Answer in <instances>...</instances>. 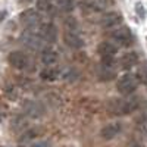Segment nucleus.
<instances>
[{
	"label": "nucleus",
	"instance_id": "obj_4",
	"mask_svg": "<svg viewBox=\"0 0 147 147\" xmlns=\"http://www.w3.org/2000/svg\"><path fill=\"white\" fill-rule=\"evenodd\" d=\"M19 21L27 30H38L41 24V15L37 9H27L19 15Z\"/></svg>",
	"mask_w": 147,
	"mask_h": 147
},
{
	"label": "nucleus",
	"instance_id": "obj_20",
	"mask_svg": "<svg viewBox=\"0 0 147 147\" xmlns=\"http://www.w3.org/2000/svg\"><path fill=\"white\" fill-rule=\"evenodd\" d=\"M38 136V134H37V129H30V131H25L21 136V138H19V144H31L32 143V140Z\"/></svg>",
	"mask_w": 147,
	"mask_h": 147
},
{
	"label": "nucleus",
	"instance_id": "obj_11",
	"mask_svg": "<svg viewBox=\"0 0 147 147\" xmlns=\"http://www.w3.org/2000/svg\"><path fill=\"white\" fill-rule=\"evenodd\" d=\"M63 41L72 50H80L85 44L81 34H74V32H63Z\"/></svg>",
	"mask_w": 147,
	"mask_h": 147
},
{
	"label": "nucleus",
	"instance_id": "obj_8",
	"mask_svg": "<svg viewBox=\"0 0 147 147\" xmlns=\"http://www.w3.org/2000/svg\"><path fill=\"white\" fill-rule=\"evenodd\" d=\"M109 6V0H82L81 7L84 12L90 13H99V12L106 10Z\"/></svg>",
	"mask_w": 147,
	"mask_h": 147
},
{
	"label": "nucleus",
	"instance_id": "obj_26",
	"mask_svg": "<svg viewBox=\"0 0 147 147\" xmlns=\"http://www.w3.org/2000/svg\"><path fill=\"white\" fill-rule=\"evenodd\" d=\"M138 125H140V128H141V131L147 136V116H144L140 122H138Z\"/></svg>",
	"mask_w": 147,
	"mask_h": 147
},
{
	"label": "nucleus",
	"instance_id": "obj_3",
	"mask_svg": "<svg viewBox=\"0 0 147 147\" xmlns=\"http://www.w3.org/2000/svg\"><path fill=\"white\" fill-rule=\"evenodd\" d=\"M21 43L30 50H43L44 49V41L40 35V28L38 30H25L21 34Z\"/></svg>",
	"mask_w": 147,
	"mask_h": 147
},
{
	"label": "nucleus",
	"instance_id": "obj_12",
	"mask_svg": "<svg viewBox=\"0 0 147 147\" xmlns=\"http://www.w3.org/2000/svg\"><path fill=\"white\" fill-rule=\"evenodd\" d=\"M121 131H122L121 122H110V124L105 125V127L100 129V137H102L103 140H113Z\"/></svg>",
	"mask_w": 147,
	"mask_h": 147
},
{
	"label": "nucleus",
	"instance_id": "obj_5",
	"mask_svg": "<svg viewBox=\"0 0 147 147\" xmlns=\"http://www.w3.org/2000/svg\"><path fill=\"white\" fill-rule=\"evenodd\" d=\"M7 62L10 63V66H13L15 69H19V71H28L31 68L30 56L27 53H24V52H19V50L9 53Z\"/></svg>",
	"mask_w": 147,
	"mask_h": 147
},
{
	"label": "nucleus",
	"instance_id": "obj_17",
	"mask_svg": "<svg viewBox=\"0 0 147 147\" xmlns=\"http://www.w3.org/2000/svg\"><path fill=\"white\" fill-rule=\"evenodd\" d=\"M60 77H62V71L56 66H47L40 72V78L44 81H56Z\"/></svg>",
	"mask_w": 147,
	"mask_h": 147
},
{
	"label": "nucleus",
	"instance_id": "obj_27",
	"mask_svg": "<svg viewBox=\"0 0 147 147\" xmlns=\"http://www.w3.org/2000/svg\"><path fill=\"white\" fill-rule=\"evenodd\" d=\"M131 147H140V146H138V144H136V143H132V144H131Z\"/></svg>",
	"mask_w": 147,
	"mask_h": 147
},
{
	"label": "nucleus",
	"instance_id": "obj_7",
	"mask_svg": "<svg viewBox=\"0 0 147 147\" xmlns=\"http://www.w3.org/2000/svg\"><path fill=\"white\" fill-rule=\"evenodd\" d=\"M22 109H24V113L32 119H38L46 113L44 106L40 102H35V100H25L22 103Z\"/></svg>",
	"mask_w": 147,
	"mask_h": 147
},
{
	"label": "nucleus",
	"instance_id": "obj_19",
	"mask_svg": "<svg viewBox=\"0 0 147 147\" xmlns=\"http://www.w3.org/2000/svg\"><path fill=\"white\" fill-rule=\"evenodd\" d=\"M56 3L59 9L62 12H66V13H71L75 9V0H56Z\"/></svg>",
	"mask_w": 147,
	"mask_h": 147
},
{
	"label": "nucleus",
	"instance_id": "obj_14",
	"mask_svg": "<svg viewBox=\"0 0 147 147\" xmlns=\"http://www.w3.org/2000/svg\"><path fill=\"white\" fill-rule=\"evenodd\" d=\"M40 59H41V63L46 65V68L47 66H55L57 63V60H59V55H57V52L55 50V49L44 47L43 50H41Z\"/></svg>",
	"mask_w": 147,
	"mask_h": 147
},
{
	"label": "nucleus",
	"instance_id": "obj_10",
	"mask_svg": "<svg viewBox=\"0 0 147 147\" xmlns=\"http://www.w3.org/2000/svg\"><path fill=\"white\" fill-rule=\"evenodd\" d=\"M40 35L44 43L47 44H53L56 43L57 40V28L55 24L52 22H47V24H43V25L40 27Z\"/></svg>",
	"mask_w": 147,
	"mask_h": 147
},
{
	"label": "nucleus",
	"instance_id": "obj_1",
	"mask_svg": "<svg viewBox=\"0 0 147 147\" xmlns=\"http://www.w3.org/2000/svg\"><path fill=\"white\" fill-rule=\"evenodd\" d=\"M138 106L140 102L137 97H112L106 103L107 110L116 116H127L134 110H137Z\"/></svg>",
	"mask_w": 147,
	"mask_h": 147
},
{
	"label": "nucleus",
	"instance_id": "obj_15",
	"mask_svg": "<svg viewBox=\"0 0 147 147\" xmlns=\"http://www.w3.org/2000/svg\"><path fill=\"white\" fill-rule=\"evenodd\" d=\"M97 53L100 57H115L118 53V47L112 41H102L97 46Z\"/></svg>",
	"mask_w": 147,
	"mask_h": 147
},
{
	"label": "nucleus",
	"instance_id": "obj_25",
	"mask_svg": "<svg viewBox=\"0 0 147 147\" xmlns=\"http://www.w3.org/2000/svg\"><path fill=\"white\" fill-rule=\"evenodd\" d=\"M136 10H137V13H138L140 18H144V16H146V10H144V7H143V3H137V5H136Z\"/></svg>",
	"mask_w": 147,
	"mask_h": 147
},
{
	"label": "nucleus",
	"instance_id": "obj_18",
	"mask_svg": "<svg viewBox=\"0 0 147 147\" xmlns=\"http://www.w3.org/2000/svg\"><path fill=\"white\" fill-rule=\"evenodd\" d=\"M63 28L65 32H74V34H80V25L74 18H66L63 21Z\"/></svg>",
	"mask_w": 147,
	"mask_h": 147
},
{
	"label": "nucleus",
	"instance_id": "obj_28",
	"mask_svg": "<svg viewBox=\"0 0 147 147\" xmlns=\"http://www.w3.org/2000/svg\"><path fill=\"white\" fill-rule=\"evenodd\" d=\"M28 2H30V0H28Z\"/></svg>",
	"mask_w": 147,
	"mask_h": 147
},
{
	"label": "nucleus",
	"instance_id": "obj_24",
	"mask_svg": "<svg viewBox=\"0 0 147 147\" xmlns=\"http://www.w3.org/2000/svg\"><path fill=\"white\" fill-rule=\"evenodd\" d=\"M27 147H50V143L46 140H37V141H32L31 144H28Z\"/></svg>",
	"mask_w": 147,
	"mask_h": 147
},
{
	"label": "nucleus",
	"instance_id": "obj_9",
	"mask_svg": "<svg viewBox=\"0 0 147 147\" xmlns=\"http://www.w3.org/2000/svg\"><path fill=\"white\" fill-rule=\"evenodd\" d=\"M122 21V13L119 12H109V13H105L102 18H100V25L103 28H116V27H121Z\"/></svg>",
	"mask_w": 147,
	"mask_h": 147
},
{
	"label": "nucleus",
	"instance_id": "obj_2",
	"mask_svg": "<svg viewBox=\"0 0 147 147\" xmlns=\"http://www.w3.org/2000/svg\"><path fill=\"white\" fill-rule=\"evenodd\" d=\"M138 85H140V80L137 77V74L127 72V74H124V75H121V78H118L116 90L122 96H129L137 90Z\"/></svg>",
	"mask_w": 147,
	"mask_h": 147
},
{
	"label": "nucleus",
	"instance_id": "obj_23",
	"mask_svg": "<svg viewBox=\"0 0 147 147\" xmlns=\"http://www.w3.org/2000/svg\"><path fill=\"white\" fill-rule=\"evenodd\" d=\"M100 63H102L103 66H107V68H115L118 62H116L115 57H102Z\"/></svg>",
	"mask_w": 147,
	"mask_h": 147
},
{
	"label": "nucleus",
	"instance_id": "obj_6",
	"mask_svg": "<svg viewBox=\"0 0 147 147\" xmlns=\"http://www.w3.org/2000/svg\"><path fill=\"white\" fill-rule=\"evenodd\" d=\"M110 38H112L118 46H122V47L131 46L132 40H134L128 27H121V28H116L113 31H110Z\"/></svg>",
	"mask_w": 147,
	"mask_h": 147
},
{
	"label": "nucleus",
	"instance_id": "obj_21",
	"mask_svg": "<svg viewBox=\"0 0 147 147\" xmlns=\"http://www.w3.org/2000/svg\"><path fill=\"white\" fill-rule=\"evenodd\" d=\"M62 78L66 80V81H75L78 78V72L75 69H66V71H62Z\"/></svg>",
	"mask_w": 147,
	"mask_h": 147
},
{
	"label": "nucleus",
	"instance_id": "obj_22",
	"mask_svg": "<svg viewBox=\"0 0 147 147\" xmlns=\"http://www.w3.org/2000/svg\"><path fill=\"white\" fill-rule=\"evenodd\" d=\"M37 2V10L38 12H49L50 10V0H35Z\"/></svg>",
	"mask_w": 147,
	"mask_h": 147
},
{
	"label": "nucleus",
	"instance_id": "obj_13",
	"mask_svg": "<svg viewBox=\"0 0 147 147\" xmlns=\"http://www.w3.org/2000/svg\"><path fill=\"white\" fill-rule=\"evenodd\" d=\"M138 63V55L136 52H127L121 56V59L118 60V66L121 69H131Z\"/></svg>",
	"mask_w": 147,
	"mask_h": 147
},
{
	"label": "nucleus",
	"instance_id": "obj_16",
	"mask_svg": "<svg viewBox=\"0 0 147 147\" xmlns=\"http://www.w3.org/2000/svg\"><path fill=\"white\" fill-rule=\"evenodd\" d=\"M97 78L100 81H112L116 78V71L115 68H107L99 63V66H97Z\"/></svg>",
	"mask_w": 147,
	"mask_h": 147
}]
</instances>
